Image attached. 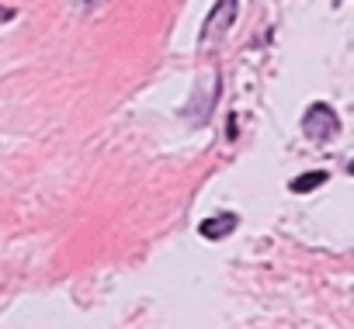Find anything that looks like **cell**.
I'll return each instance as SVG.
<instances>
[{"label":"cell","instance_id":"obj_1","mask_svg":"<svg viewBox=\"0 0 354 329\" xmlns=\"http://www.w3.org/2000/svg\"><path fill=\"white\" fill-rule=\"evenodd\" d=\"M236 11H240V0H216V11L209 14V21H205V28H202V49H209L212 42H219L230 28H233V21H236Z\"/></svg>","mask_w":354,"mask_h":329},{"label":"cell","instance_id":"obj_2","mask_svg":"<svg viewBox=\"0 0 354 329\" xmlns=\"http://www.w3.org/2000/svg\"><path fill=\"white\" fill-rule=\"evenodd\" d=\"M302 128H306L309 139L330 142V139L340 132V121H337V114H333L330 104H313V108L306 111V118H302Z\"/></svg>","mask_w":354,"mask_h":329},{"label":"cell","instance_id":"obj_3","mask_svg":"<svg viewBox=\"0 0 354 329\" xmlns=\"http://www.w3.org/2000/svg\"><path fill=\"white\" fill-rule=\"evenodd\" d=\"M233 229H236V219H233V215H216V219L202 222V236H205V239H223V236H230Z\"/></svg>","mask_w":354,"mask_h":329},{"label":"cell","instance_id":"obj_4","mask_svg":"<svg viewBox=\"0 0 354 329\" xmlns=\"http://www.w3.org/2000/svg\"><path fill=\"white\" fill-rule=\"evenodd\" d=\"M319 184H326V170H313V174H302V177H295L288 188L295 191V195H309V191H316Z\"/></svg>","mask_w":354,"mask_h":329},{"label":"cell","instance_id":"obj_5","mask_svg":"<svg viewBox=\"0 0 354 329\" xmlns=\"http://www.w3.org/2000/svg\"><path fill=\"white\" fill-rule=\"evenodd\" d=\"M15 18V11H8V8H0V21H11Z\"/></svg>","mask_w":354,"mask_h":329},{"label":"cell","instance_id":"obj_6","mask_svg":"<svg viewBox=\"0 0 354 329\" xmlns=\"http://www.w3.org/2000/svg\"><path fill=\"white\" fill-rule=\"evenodd\" d=\"M337 4H340V0H337Z\"/></svg>","mask_w":354,"mask_h":329}]
</instances>
